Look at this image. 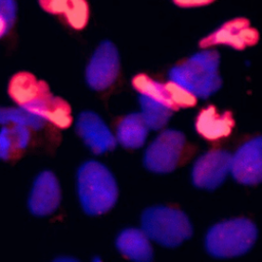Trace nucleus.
I'll use <instances>...</instances> for the list:
<instances>
[{
	"label": "nucleus",
	"mask_w": 262,
	"mask_h": 262,
	"mask_svg": "<svg viewBox=\"0 0 262 262\" xmlns=\"http://www.w3.org/2000/svg\"><path fill=\"white\" fill-rule=\"evenodd\" d=\"M229 173L245 185H255L262 180V138L257 136L243 143L231 155Z\"/></svg>",
	"instance_id": "10"
},
{
	"label": "nucleus",
	"mask_w": 262,
	"mask_h": 262,
	"mask_svg": "<svg viewBox=\"0 0 262 262\" xmlns=\"http://www.w3.org/2000/svg\"><path fill=\"white\" fill-rule=\"evenodd\" d=\"M131 83L138 94L162 102L174 112H177V108L174 106L169 92L167 91L165 83H161L145 74H137L133 77Z\"/></svg>",
	"instance_id": "18"
},
{
	"label": "nucleus",
	"mask_w": 262,
	"mask_h": 262,
	"mask_svg": "<svg viewBox=\"0 0 262 262\" xmlns=\"http://www.w3.org/2000/svg\"><path fill=\"white\" fill-rule=\"evenodd\" d=\"M119 252L133 262H152L154 250L150 239L138 228H126L116 238Z\"/></svg>",
	"instance_id": "15"
},
{
	"label": "nucleus",
	"mask_w": 262,
	"mask_h": 262,
	"mask_svg": "<svg viewBox=\"0 0 262 262\" xmlns=\"http://www.w3.org/2000/svg\"><path fill=\"white\" fill-rule=\"evenodd\" d=\"M53 262H79V261L72 257H58Z\"/></svg>",
	"instance_id": "23"
},
{
	"label": "nucleus",
	"mask_w": 262,
	"mask_h": 262,
	"mask_svg": "<svg viewBox=\"0 0 262 262\" xmlns=\"http://www.w3.org/2000/svg\"><path fill=\"white\" fill-rule=\"evenodd\" d=\"M119 72V51L113 42L104 40L95 49L86 67V83L93 90H104L115 83Z\"/></svg>",
	"instance_id": "7"
},
{
	"label": "nucleus",
	"mask_w": 262,
	"mask_h": 262,
	"mask_svg": "<svg viewBox=\"0 0 262 262\" xmlns=\"http://www.w3.org/2000/svg\"><path fill=\"white\" fill-rule=\"evenodd\" d=\"M175 5L182 8H193L206 6L213 3L215 0H172Z\"/></svg>",
	"instance_id": "21"
},
{
	"label": "nucleus",
	"mask_w": 262,
	"mask_h": 262,
	"mask_svg": "<svg viewBox=\"0 0 262 262\" xmlns=\"http://www.w3.org/2000/svg\"><path fill=\"white\" fill-rule=\"evenodd\" d=\"M186 145L183 132L166 129L147 146L143 156L144 167L157 174H167L176 169Z\"/></svg>",
	"instance_id": "6"
},
{
	"label": "nucleus",
	"mask_w": 262,
	"mask_h": 262,
	"mask_svg": "<svg viewBox=\"0 0 262 262\" xmlns=\"http://www.w3.org/2000/svg\"><path fill=\"white\" fill-rule=\"evenodd\" d=\"M77 191L83 211L97 216L110 211L117 203L119 189L115 176L102 163L90 160L77 172Z\"/></svg>",
	"instance_id": "1"
},
{
	"label": "nucleus",
	"mask_w": 262,
	"mask_h": 262,
	"mask_svg": "<svg viewBox=\"0 0 262 262\" xmlns=\"http://www.w3.org/2000/svg\"><path fill=\"white\" fill-rule=\"evenodd\" d=\"M165 86L177 111H179L180 108L192 107L196 104L198 98L194 95H192L190 92H188L186 89L179 86L178 84L172 81H169L165 83Z\"/></svg>",
	"instance_id": "20"
},
{
	"label": "nucleus",
	"mask_w": 262,
	"mask_h": 262,
	"mask_svg": "<svg viewBox=\"0 0 262 262\" xmlns=\"http://www.w3.org/2000/svg\"><path fill=\"white\" fill-rule=\"evenodd\" d=\"M138 101L141 108L139 114L148 130L162 129L167 125L173 116V110L147 96L138 94Z\"/></svg>",
	"instance_id": "17"
},
{
	"label": "nucleus",
	"mask_w": 262,
	"mask_h": 262,
	"mask_svg": "<svg viewBox=\"0 0 262 262\" xmlns=\"http://www.w3.org/2000/svg\"><path fill=\"white\" fill-rule=\"evenodd\" d=\"M61 190L56 176L51 171L41 172L35 179L28 207L35 216L43 217L53 213L59 206Z\"/></svg>",
	"instance_id": "12"
},
{
	"label": "nucleus",
	"mask_w": 262,
	"mask_h": 262,
	"mask_svg": "<svg viewBox=\"0 0 262 262\" xmlns=\"http://www.w3.org/2000/svg\"><path fill=\"white\" fill-rule=\"evenodd\" d=\"M93 262H102V261H101V259H100L99 257H95V258L93 259Z\"/></svg>",
	"instance_id": "24"
},
{
	"label": "nucleus",
	"mask_w": 262,
	"mask_h": 262,
	"mask_svg": "<svg viewBox=\"0 0 262 262\" xmlns=\"http://www.w3.org/2000/svg\"><path fill=\"white\" fill-rule=\"evenodd\" d=\"M141 230L152 242L175 248L190 238L193 228L186 214L168 206H154L141 215Z\"/></svg>",
	"instance_id": "4"
},
{
	"label": "nucleus",
	"mask_w": 262,
	"mask_h": 262,
	"mask_svg": "<svg viewBox=\"0 0 262 262\" xmlns=\"http://www.w3.org/2000/svg\"><path fill=\"white\" fill-rule=\"evenodd\" d=\"M44 121H48L60 129L69 128L73 123V117L68 101L55 95L44 116Z\"/></svg>",
	"instance_id": "19"
},
{
	"label": "nucleus",
	"mask_w": 262,
	"mask_h": 262,
	"mask_svg": "<svg viewBox=\"0 0 262 262\" xmlns=\"http://www.w3.org/2000/svg\"><path fill=\"white\" fill-rule=\"evenodd\" d=\"M231 155L223 149L209 150L200 156L191 169L192 184L213 190L220 186L229 173Z\"/></svg>",
	"instance_id": "9"
},
{
	"label": "nucleus",
	"mask_w": 262,
	"mask_h": 262,
	"mask_svg": "<svg viewBox=\"0 0 262 262\" xmlns=\"http://www.w3.org/2000/svg\"><path fill=\"white\" fill-rule=\"evenodd\" d=\"M235 125L232 113H220L214 105L203 108L195 118L196 132L207 140H219L227 137Z\"/></svg>",
	"instance_id": "14"
},
{
	"label": "nucleus",
	"mask_w": 262,
	"mask_h": 262,
	"mask_svg": "<svg viewBox=\"0 0 262 262\" xmlns=\"http://www.w3.org/2000/svg\"><path fill=\"white\" fill-rule=\"evenodd\" d=\"M258 41L259 33L255 28L251 27L250 20L246 17H234L226 20L216 30L203 37L199 45L203 49L224 45L235 50H244L255 46Z\"/></svg>",
	"instance_id": "8"
},
{
	"label": "nucleus",
	"mask_w": 262,
	"mask_h": 262,
	"mask_svg": "<svg viewBox=\"0 0 262 262\" xmlns=\"http://www.w3.org/2000/svg\"><path fill=\"white\" fill-rule=\"evenodd\" d=\"M7 93L19 107L43 121L54 98L47 82L28 71L16 72L10 77Z\"/></svg>",
	"instance_id": "5"
},
{
	"label": "nucleus",
	"mask_w": 262,
	"mask_h": 262,
	"mask_svg": "<svg viewBox=\"0 0 262 262\" xmlns=\"http://www.w3.org/2000/svg\"><path fill=\"white\" fill-rule=\"evenodd\" d=\"M8 30V21L6 17L0 12V38H2Z\"/></svg>",
	"instance_id": "22"
},
{
	"label": "nucleus",
	"mask_w": 262,
	"mask_h": 262,
	"mask_svg": "<svg viewBox=\"0 0 262 262\" xmlns=\"http://www.w3.org/2000/svg\"><path fill=\"white\" fill-rule=\"evenodd\" d=\"M148 128L139 113L125 116L119 123L116 132L117 143L125 148L136 149L141 147L147 137Z\"/></svg>",
	"instance_id": "16"
},
{
	"label": "nucleus",
	"mask_w": 262,
	"mask_h": 262,
	"mask_svg": "<svg viewBox=\"0 0 262 262\" xmlns=\"http://www.w3.org/2000/svg\"><path fill=\"white\" fill-rule=\"evenodd\" d=\"M258 230L248 218H233L213 225L205 236V248L215 258H232L246 254L256 243Z\"/></svg>",
	"instance_id": "3"
},
{
	"label": "nucleus",
	"mask_w": 262,
	"mask_h": 262,
	"mask_svg": "<svg viewBox=\"0 0 262 262\" xmlns=\"http://www.w3.org/2000/svg\"><path fill=\"white\" fill-rule=\"evenodd\" d=\"M219 66L218 51L204 49L175 64L169 71V81L183 87L196 98H208L222 87Z\"/></svg>",
	"instance_id": "2"
},
{
	"label": "nucleus",
	"mask_w": 262,
	"mask_h": 262,
	"mask_svg": "<svg viewBox=\"0 0 262 262\" xmlns=\"http://www.w3.org/2000/svg\"><path fill=\"white\" fill-rule=\"evenodd\" d=\"M75 126L79 137L95 155L111 151L117 146L116 137L108 126L99 115L92 111L79 114Z\"/></svg>",
	"instance_id": "11"
},
{
	"label": "nucleus",
	"mask_w": 262,
	"mask_h": 262,
	"mask_svg": "<svg viewBox=\"0 0 262 262\" xmlns=\"http://www.w3.org/2000/svg\"><path fill=\"white\" fill-rule=\"evenodd\" d=\"M47 13L58 16L73 30H83L89 21L90 8L87 0H38Z\"/></svg>",
	"instance_id": "13"
}]
</instances>
